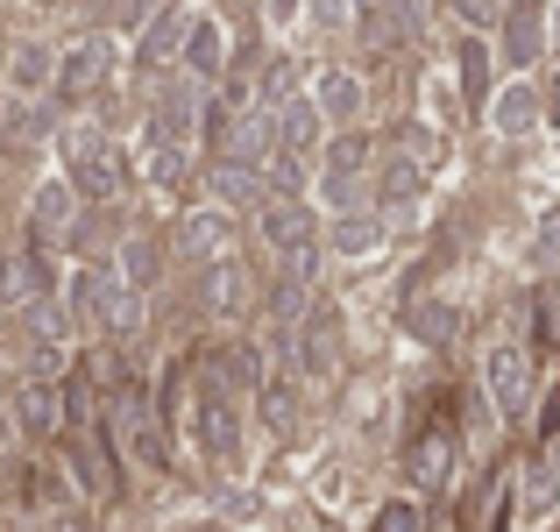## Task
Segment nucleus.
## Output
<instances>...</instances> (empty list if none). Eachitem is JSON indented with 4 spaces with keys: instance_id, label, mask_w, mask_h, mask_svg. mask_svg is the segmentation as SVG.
I'll use <instances>...</instances> for the list:
<instances>
[{
    "instance_id": "ea45409f",
    "label": "nucleus",
    "mask_w": 560,
    "mask_h": 532,
    "mask_svg": "<svg viewBox=\"0 0 560 532\" xmlns=\"http://www.w3.org/2000/svg\"><path fill=\"white\" fill-rule=\"evenodd\" d=\"M553 43H560V22H553Z\"/></svg>"
},
{
    "instance_id": "f8f14e48",
    "label": "nucleus",
    "mask_w": 560,
    "mask_h": 532,
    "mask_svg": "<svg viewBox=\"0 0 560 532\" xmlns=\"http://www.w3.org/2000/svg\"><path fill=\"white\" fill-rule=\"evenodd\" d=\"M242 305H248V270L234 256L206 263V313H213V320H234Z\"/></svg>"
},
{
    "instance_id": "b1692460",
    "label": "nucleus",
    "mask_w": 560,
    "mask_h": 532,
    "mask_svg": "<svg viewBox=\"0 0 560 532\" xmlns=\"http://www.w3.org/2000/svg\"><path fill=\"white\" fill-rule=\"evenodd\" d=\"M376 242H383V220H370V213H355V220L334 228V248H341V256H370Z\"/></svg>"
},
{
    "instance_id": "a211bd4d",
    "label": "nucleus",
    "mask_w": 560,
    "mask_h": 532,
    "mask_svg": "<svg viewBox=\"0 0 560 532\" xmlns=\"http://www.w3.org/2000/svg\"><path fill=\"white\" fill-rule=\"evenodd\" d=\"M539 50H547V36H539V0H518V8L504 14V57L511 65H533Z\"/></svg>"
},
{
    "instance_id": "2eb2a0df",
    "label": "nucleus",
    "mask_w": 560,
    "mask_h": 532,
    "mask_svg": "<svg viewBox=\"0 0 560 532\" xmlns=\"http://www.w3.org/2000/svg\"><path fill=\"white\" fill-rule=\"evenodd\" d=\"M107 43H79V50H71L65 57V65H57V93H65V100H79V93H93V85L100 79H107Z\"/></svg>"
},
{
    "instance_id": "4be33fe9",
    "label": "nucleus",
    "mask_w": 560,
    "mask_h": 532,
    "mask_svg": "<svg viewBox=\"0 0 560 532\" xmlns=\"http://www.w3.org/2000/svg\"><path fill=\"white\" fill-rule=\"evenodd\" d=\"M454 57H462V93L482 107V100H490V43H476V36H468Z\"/></svg>"
},
{
    "instance_id": "2f4dec72",
    "label": "nucleus",
    "mask_w": 560,
    "mask_h": 532,
    "mask_svg": "<svg viewBox=\"0 0 560 532\" xmlns=\"http://www.w3.org/2000/svg\"><path fill=\"white\" fill-rule=\"evenodd\" d=\"M220 369H228L234 383H262V355L256 348H228V355H220Z\"/></svg>"
},
{
    "instance_id": "58836bf2",
    "label": "nucleus",
    "mask_w": 560,
    "mask_h": 532,
    "mask_svg": "<svg viewBox=\"0 0 560 532\" xmlns=\"http://www.w3.org/2000/svg\"><path fill=\"white\" fill-rule=\"evenodd\" d=\"M547 122H560V85H553V100H547Z\"/></svg>"
},
{
    "instance_id": "1a4fd4ad",
    "label": "nucleus",
    "mask_w": 560,
    "mask_h": 532,
    "mask_svg": "<svg viewBox=\"0 0 560 532\" xmlns=\"http://www.w3.org/2000/svg\"><path fill=\"white\" fill-rule=\"evenodd\" d=\"M14 419H22L28 440H50L57 426H65V397H57L43 377H28V383H14Z\"/></svg>"
},
{
    "instance_id": "39448f33",
    "label": "nucleus",
    "mask_w": 560,
    "mask_h": 532,
    "mask_svg": "<svg viewBox=\"0 0 560 532\" xmlns=\"http://www.w3.org/2000/svg\"><path fill=\"white\" fill-rule=\"evenodd\" d=\"M270 150H277V107L242 114V122L220 136V164H248V171H262V164H270Z\"/></svg>"
},
{
    "instance_id": "ddd939ff",
    "label": "nucleus",
    "mask_w": 560,
    "mask_h": 532,
    "mask_svg": "<svg viewBox=\"0 0 560 532\" xmlns=\"http://www.w3.org/2000/svg\"><path fill=\"white\" fill-rule=\"evenodd\" d=\"M362 164H370V142H362V136H341V142L327 150V199H334V206H348V199H355Z\"/></svg>"
},
{
    "instance_id": "c85d7f7f",
    "label": "nucleus",
    "mask_w": 560,
    "mask_h": 532,
    "mask_svg": "<svg viewBox=\"0 0 560 532\" xmlns=\"http://www.w3.org/2000/svg\"><path fill=\"white\" fill-rule=\"evenodd\" d=\"M262 419H270L277 433H291V419H299V397H291L284 383H262Z\"/></svg>"
},
{
    "instance_id": "f3484780",
    "label": "nucleus",
    "mask_w": 560,
    "mask_h": 532,
    "mask_svg": "<svg viewBox=\"0 0 560 532\" xmlns=\"http://www.w3.org/2000/svg\"><path fill=\"white\" fill-rule=\"evenodd\" d=\"M71 220H79V192H71V177L43 185L36 192V234H43V242H57V234H71Z\"/></svg>"
},
{
    "instance_id": "cd10ccee",
    "label": "nucleus",
    "mask_w": 560,
    "mask_h": 532,
    "mask_svg": "<svg viewBox=\"0 0 560 532\" xmlns=\"http://www.w3.org/2000/svg\"><path fill=\"white\" fill-rule=\"evenodd\" d=\"M185 171H191V164H185V142H156V136H150V177H156V185H178Z\"/></svg>"
},
{
    "instance_id": "72a5a7b5",
    "label": "nucleus",
    "mask_w": 560,
    "mask_h": 532,
    "mask_svg": "<svg viewBox=\"0 0 560 532\" xmlns=\"http://www.w3.org/2000/svg\"><path fill=\"white\" fill-rule=\"evenodd\" d=\"M539 270H560V206L539 220Z\"/></svg>"
},
{
    "instance_id": "423d86ee",
    "label": "nucleus",
    "mask_w": 560,
    "mask_h": 532,
    "mask_svg": "<svg viewBox=\"0 0 560 532\" xmlns=\"http://www.w3.org/2000/svg\"><path fill=\"white\" fill-rule=\"evenodd\" d=\"M405 476H411V490H447V476H454V426H425V433L411 440Z\"/></svg>"
},
{
    "instance_id": "5701e85b",
    "label": "nucleus",
    "mask_w": 560,
    "mask_h": 532,
    "mask_svg": "<svg viewBox=\"0 0 560 532\" xmlns=\"http://www.w3.org/2000/svg\"><path fill=\"white\" fill-rule=\"evenodd\" d=\"M185 65H191V79H213V71H220V28H213V22H191Z\"/></svg>"
},
{
    "instance_id": "473e14b6",
    "label": "nucleus",
    "mask_w": 560,
    "mask_h": 532,
    "mask_svg": "<svg viewBox=\"0 0 560 532\" xmlns=\"http://www.w3.org/2000/svg\"><path fill=\"white\" fill-rule=\"evenodd\" d=\"M411 327H419L425 342H447V334H454V313H447V305H419V313H411Z\"/></svg>"
},
{
    "instance_id": "9d476101",
    "label": "nucleus",
    "mask_w": 560,
    "mask_h": 532,
    "mask_svg": "<svg viewBox=\"0 0 560 532\" xmlns=\"http://www.w3.org/2000/svg\"><path fill=\"white\" fill-rule=\"evenodd\" d=\"M36 299H50L43 256H0V305H8V313H28Z\"/></svg>"
},
{
    "instance_id": "4c0bfd02",
    "label": "nucleus",
    "mask_w": 560,
    "mask_h": 532,
    "mask_svg": "<svg viewBox=\"0 0 560 532\" xmlns=\"http://www.w3.org/2000/svg\"><path fill=\"white\" fill-rule=\"evenodd\" d=\"M291 8H299V0H270V22H284V14H291Z\"/></svg>"
},
{
    "instance_id": "c756f323",
    "label": "nucleus",
    "mask_w": 560,
    "mask_h": 532,
    "mask_svg": "<svg viewBox=\"0 0 560 532\" xmlns=\"http://www.w3.org/2000/svg\"><path fill=\"white\" fill-rule=\"evenodd\" d=\"M14 85H22V93L50 85V50H14Z\"/></svg>"
},
{
    "instance_id": "dca6fc26",
    "label": "nucleus",
    "mask_w": 560,
    "mask_h": 532,
    "mask_svg": "<svg viewBox=\"0 0 560 532\" xmlns=\"http://www.w3.org/2000/svg\"><path fill=\"white\" fill-rule=\"evenodd\" d=\"M313 107H319V122H355L362 114V79L355 71H319Z\"/></svg>"
},
{
    "instance_id": "0eeeda50",
    "label": "nucleus",
    "mask_w": 560,
    "mask_h": 532,
    "mask_svg": "<svg viewBox=\"0 0 560 532\" xmlns=\"http://www.w3.org/2000/svg\"><path fill=\"white\" fill-rule=\"evenodd\" d=\"M220 256H234V220L206 206V213H191L178 228V263H199L206 270V263H220Z\"/></svg>"
},
{
    "instance_id": "4468645a",
    "label": "nucleus",
    "mask_w": 560,
    "mask_h": 532,
    "mask_svg": "<svg viewBox=\"0 0 560 532\" xmlns=\"http://www.w3.org/2000/svg\"><path fill=\"white\" fill-rule=\"evenodd\" d=\"M191 128H199V85L185 79L156 100V142H191Z\"/></svg>"
},
{
    "instance_id": "6ab92c4d",
    "label": "nucleus",
    "mask_w": 560,
    "mask_h": 532,
    "mask_svg": "<svg viewBox=\"0 0 560 532\" xmlns=\"http://www.w3.org/2000/svg\"><path fill=\"white\" fill-rule=\"evenodd\" d=\"M313 142H319V107L313 100H284V107H277V150L305 157Z\"/></svg>"
},
{
    "instance_id": "c9c22d12",
    "label": "nucleus",
    "mask_w": 560,
    "mask_h": 532,
    "mask_svg": "<svg viewBox=\"0 0 560 532\" xmlns=\"http://www.w3.org/2000/svg\"><path fill=\"white\" fill-rule=\"evenodd\" d=\"M454 8H462V14H468V22H490V14H497V8H504V0H454Z\"/></svg>"
},
{
    "instance_id": "9b49d317",
    "label": "nucleus",
    "mask_w": 560,
    "mask_h": 532,
    "mask_svg": "<svg viewBox=\"0 0 560 532\" xmlns=\"http://www.w3.org/2000/svg\"><path fill=\"white\" fill-rule=\"evenodd\" d=\"M490 122H497V136H533L539 122H547V100H539V85H504V93L490 100Z\"/></svg>"
},
{
    "instance_id": "20e7f679",
    "label": "nucleus",
    "mask_w": 560,
    "mask_h": 532,
    "mask_svg": "<svg viewBox=\"0 0 560 532\" xmlns=\"http://www.w3.org/2000/svg\"><path fill=\"white\" fill-rule=\"evenodd\" d=\"M518 519H525V532H547L560 519V462H553V448H539V462L525 469V483H518Z\"/></svg>"
},
{
    "instance_id": "e433bc0d",
    "label": "nucleus",
    "mask_w": 560,
    "mask_h": 532,
    "mask_svg": "<svg viewBox=\"0 0 560 532\" xmlns=\"http://www.w3.org/2000/svg\"><path fill=\"white\" fill-rule=\"evenodd\" d=\"M348 8L355 0H319V22H348Z\"/></svg>"
},
{
    "instance_id": "aec40b11",
    "label": "nucleus",
    "mask_w": 560,
    "mask_h": 532,
    "mask_svg": "<svg viewBox=\"0 0 560 532\" xmlns=\"http://www.w3.org/2000/svg\"><path fill=\"white\" fill-rule=\"evenodd\" d=\"M185 36H191V14H185V8L156 14L150 36H142V57H150V65H164V57H178V50H185Z\"/></svg>"
},
{
    "instance_id": "7c9ffc66",
    "label": "nucleus",
    "mask_w": 560,
    "mask_h": 532,
    "mask_svg": "<svg viewBox=\"0 0 560 532\" xmlns=\"http://www.w3.org/2000/svg\"><path fill=\"white\" fill-rule=\"evenodd\" d=\"M370 532H425V519H419V505H405V497H397V505H383L376 511V525Z\"/></svg>"
},
{
    "instance_id": "f704fd0d",
    "label": "nucleus",
    "mask_w": 560,
    "mask_h": 532,
    "mask_svg": "<svg viewBox=\"0 0 560 532\" xmlns=\"http://www.w3.org/2000/svg\"><path fill=\"white\" fill-rule=\"evenodd\" d=\"M43 128H50V122H43V114H36V107H22V114H14V136H22V142H36V136H43Z\"/></svg>"
},
{
    "instance_id": "7ed1b4c3",
    "label": "nucleus",
    "mask_w": 560,
    "mask_h": 532,
    "mask_svg": "<svg viewBox=\"0 0 560 532\" xmlns=\"http://www.w3.org/2000/svg\"><path fill=\"white\" fill-rule=\"evenodd\" d=\"M482 383H490V405L504 419H525V405H533V355L518 342H497L490 362H482Z\"/></svg>"
},
{
    "instance_id": "393cba45",
    "label": "nucleus",
    "mask_w": 560,
    "mask_h": 532,
    "mask_svg": "<svg viewBox=\"0 0 560 532\" xmlns=\"http://www.w3.org/2000/svg\"><path fill=\"white\" fill-rule=\"evenodd\" d=\"M213 185H220V199H234V206L262 199V177L248 171V164H220V171H213Z\"/></svg>"
},
{
    "instance_id": "f257e3e1",
    "label": "nucleus",
    "mask_w": 560,
    "mask_h": 532,
    "mask_svg": "<svg viewBox=\"0 0 560 532\" xmlns=\"http://www.w3.org/2000/svg\"><path fill=\"white\" fill-rule=\"evenodd\" d=\"M191 419H199V448L206 462H234L242 454V412H234V377L220 362L199 369V391H191Z\"/></svg>"
},
{
    "instance_id": "412c9836",
    "label": "nucleus",
    "mask_w": 560,
    "mask_h": 532,
    "mask_svg": "<svg viewBox=\"0 0 560 532\" xmlns=\"http://www.w3.org/2000/svg\"><path fill=\"white\" fill-rule=\"evenodd\" d=\"M299 362L313 369V377H327V369H334V320L327 313L299 320Z\"/></svg>"
},
{
    "instance_id": "f03ea898",
    "label": "nucleus",
    "mask_w": 560,
    "mask_h": 532,
    "mask_svg": "<svg viewBox=\"0 0 560 532\" xmlns=\"http://www.w3.org/2000/svg\"><path fill=\"white\" fill-rule=\"evenodd\" d=\"M65 157H71V192H79V199H114V192H121V157L107 150L100 128H71Z\"/></svg>"
},
{
    "instance_id": "6e6552de",
    "label": "nucleus",
    "mask_w": 560,
    "mask_h": 532,
    "mask_svg": "<svg viewBox=\"0 0 560 532\" xmlns=\"http://www.w3.org/2000/svg\"><path fill=\"white\" fill-rule=\"evenodd\" d=\"M256 228H262V242L284 248V256H291V248H313V213H305V206L291 199V192H284V199H262Z\"/></svg>"
},
{
    "instance_id": "a878e982",
    "label": "nucleus",
    "mask_w": 560,
    "mask_h": 532,
    "mask_svg": "<svg viewBox=\"0 0 560 532\" xmlns=\"http://www.w3.org/2000/svg\"><path fill=\"white\" fill-rule=\"evenodd\" d=\"M121 285H156V242H121Z\"/></svg>"
},
{
    "instance_id": "bb28decb",
    "label": "nucleus",
    "mask_w": 560,
    "mask_h": 532,
    "mask_svg": "<svg viewBox=\"0 0 560 532\" xmlns=\"http://www.w3.org/2000/svg\"><path fill=\"white\" fill-rule=\"evenodd\" d=\"M28 334L57 348V342L71 334V313H65V305H50V299H36V305H28Z\"/></svg>"
}]
</instances>
